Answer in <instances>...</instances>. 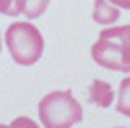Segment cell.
Listing matches in <instances>:
<instances>
[{
    "mask_svg": "<svg viewBox=\"0 0 130 128\" xmlns=\"http://www.w3.org/2000/svg\"><path fill=\"white\" fill-rule=\"evenodd\" d=\"M91 58L105 70L130 74V25L103 29L91 47Z\"/></svg>",
    "mask_w": 130,
    "mask_h": 128,
    "instance_id": "6da1fadb",
    "label": "cell"
},
{
    "mask_svg": "<svg viewBox=\"0 0 130 128\" xmlns=\"http://www.w3.org/2000/svg\"><path fill=\"white\" fill-rule=\"evenodd\" d=\"M37 111L45 128H72L84 118V109L70 89L47 93L39 101Z\"/></svg>",
    "mask_w": 130,
    "mask_h": 128,
    "instance_id": "7a4b0ae2",
    "label": "cell"
},
{
    "mask_svg": "<svg viewBox=\"0 0 130 128\" xmlns=\"http://www.w3.org/2000/svg\"><path fill=\"white\" fill-rule=\"evenodd\" d=\"M4 39L14 62L22 64V66H33L43 56V33L29 21H16V23L8 25Z\"/></svg>",
    "mask_w": 130,
    "mask_h": 128,
    "instance_id": "3957f363",
    "label": "cell"
},
{
    "mask_svg": "<svg viewBox=\"0 0 130 128\" xmlns=\"http://www.w3.org/2000/svg\"><path fill=\"white\" fill-rule=\"evenodd\" d=\"M89 99H91L93 105L107 109L115 101V89L111 87V84H107L103 80H93L89 85Z\"/></svg>",
    "mask_w": 130,
    "mask_h": 128,
    "instance_id": "277c9868",
    "label": "cell"
},
{
    "mask_svg": "<svg viewBox=\"0 0 130 128\" xmlns=\"http://www.w3.org/2000/svg\"><path fill=\"white\" fill-rule=\"evenodd\" d=\"M93 20L101 25H111L120 18V10L113 6L107 0H93V10H91Z\"/></svg>",
    "mask_w": 130,
    "mask_h": 128,
    "instance_id": "5b68a950",
    "label": "cell"
},
{
    "mask_svg": "<svg viewBox=\"0 0 130 128\" xmlns=\"http://www.w3.org/2000/svg\"><path fill=\"white\" fill-rule=\"evenodd\" d=\"M49 2L51 0H16V12L18 16L23 14L29 20H35L45 14V10L49 8Z\"/></svg>",
    "mask_w": 130,
    "mask_h": 128,
    "instance_id": "8992f818",
    "label": "cell"
},
{
    "mask_svg": "<svg viewBox=\"0 0 130 128\" xmlns=\"http://www.w3.org/2000/svg\"><path fill=\"white\" fill-rule=\"evenodd\" d=\"M117 113L130 118V76L120 82L119 99H117Z\"/></svg>",
    "mask_w": 130,
    "mask_h": 128,
    "instance_id": "52a82bcc",
    "label": "cell"
},
{
    "mask_svg": "<svg viewBox=\"0 0 130 128\" xmlns=\"http://www.w3.org/2000/svg\"><path fill=\"white\" fill-rule=\"evenodd\" d=\"M10 128H39V124L29 117H18L12 120Z\"/></svg>",
    "mask_w": 130,
    "mask_h": 128,
    "instance_id": "ba28073f",
    "label": "cell"
},
{
    "mask_svg": "<svg viewBox=\"0 0 130 128\" xmlns=\"http://www.w3.org/2000/svg\"><path fill=\"white\" fill-rule=\"evenodd\" d=\"M0 14H6V16H18L16 0H0Z\"/></svg>",
    "mask_w": 130,
    "mask_h": 128,
    "instance_id": "9c48e42d",
    "label": "cell"
},
{
    "mask_svg": "<svg viewBox=\"0 0 130 128\" xmlns=\"http://www.w3.org/2000/svg\"><path fill=\"white\" fill-rule=\"evenodd\" d=\"M117 8H124V10H130V0H107Z\"/></svg>",
    "mask_w": 130,
    "mask_h": 128,
    "instance_id": "30bf717a",
    "label": "cell"
},
{
    "mask_svg": "<svg viewBox=\"0 0 130 128\" xmlns=\"http://www.w3.org/2000/svg\"><path fill=\"white\" fill-rule=\"evenodd\" d=\"M0 128H10V126H6V124H0Z\"/></svg>",
    "mask_w": 130,
    "mask_h": 128,
    "instance_id": "8fae6325",
    "label": "cell"
},
{
    "mask_svg": "<svg viewBox=\"0 0 130 128\" xmlns=\"http://www.w3.org/2000/svg\"><path fill=\"white\" fill-rule=\"evenodd\" d=\"M117 128H124V126H117Z\"/></svg>",
    "mask_w": 130,
    "mask_h": 128,
    "instance_id": "7c38bea8",
    "label": "cell"
},
{
    "mask_svg": "<svg viewBox=\"0 0 130 128\" xmlns=\"http://www.w3.org/2000/svg\"><path fill=\"white\" fill-rule=\"evenodd\" d=\"M0 47H2V41H0Z\"/></svg>",
    "mask_w": 130,
    "mask_h": 128,
    "instance_id": "4fadbf2b",
    "label": "cell"
}]
</instances>
